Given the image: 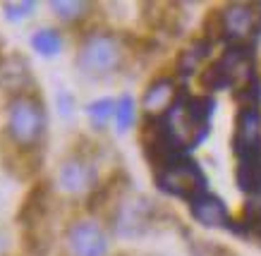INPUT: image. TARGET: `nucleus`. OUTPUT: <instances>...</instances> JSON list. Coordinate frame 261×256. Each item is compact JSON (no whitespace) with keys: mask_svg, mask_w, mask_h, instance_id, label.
Masks as SVG:
<instances>
[{"mask_svg":"<svg viewBox=\"0 0 261 256\" xmlns=\"http://www.w3.org/2000/svg\"><path fill=\"white\" fill-rule=\"evenodd\" d=\"M46 129L43 105L32 96H19L10 103L8 110V134L19 149L39 146Z\"/></svg>","mask_w":261,"mask_h":256,"instance_id":"nucleus-1","label":"nucleus"},{"mask_svg":"<svg viewBox=\"0 0 261 256\" xmlns=\"http://www.w3.org/2000/svg\"><path fill=\"white\" fill-rule=\"evenodd\" d=\"M120 58H122V50H120V43L108 34H91L80 48V55H77V63L87 74H108L113 72L120 65Z\"/></svg>","mask_w":261,"mask_h":256,"instance_id":"nucleus-2","label":"nucleus"},{"mask_svg":"<svg viewBox=\"0 0 261 256\" xmlns=\"http://www.w3.org/2000/svg\"><path fill=\"white\" fill-rule=\"evenodd\" d=\"M159 184H161V189H166V192H170V194L194 199L197 194L204 192L206 177L201 175V170L197 168L194 160L175 158L163 168V175H161Z\"/></svg>","mask_w":261,"mask_h":256,"instance_id":"nucleus-3","label":"nucleus"},{"mask_svg":"<svg viewBox=\"0 0 261 256\" xmlns=\"http://www.w3.org/2000/svg\"><path fill=\"white\" fill-rule=\"evenodd\" d=\"M67 247L74 256H103L108 251V240L96 223L80 220L67 230Z\"/></svg>","mask_w":261,"mask_h":256,"instance_id":"nucleus-4","label":"nucleus"},{"mask_svg":"<svg viewBox=\"0 0 261 256\" xmlns=\"http://www.w3.org/2000/svg\"><path fill=\"white\" fill-rule=\"evenodd\" d=\"M91 180H94V168L84 158H67L58 168V184H60V189L70 194H80L89 189Z\"/></svg>","mask_w":261,"mask_h":256,"instance_id":"nucleus-5","label":"nucleus"},{"mask_svg":"<svg viewBox=\"0 0 261 256\" xmlns=\"http://www.w3.org/2000/svg\"><path fill=\"white\" fill-rule=\"evenodd\" d=\"M256 29V12L249 5H230L223 10V36L245 39Z\"/></svg>","mask_w":261,"mask_h":256,"instance_id":"nucleus-6","label":"nucleus"},{"mask_svg":"<svg viewBox=\"0 0 261 256\" xmlns=\"http://www.w3.org/2000/svg\"><path fill=\"white\" fill-rule=\"evenodd\" d=\"M192 216L204 225H225L230 220L223 201L208 194H197L192 199Z\"/></svg>","mask_w":261,"mask_h":256,"instance_id":"nucleus-7","label":"nucleus"},{"mask_svg":"<svg viewBox=\"0 0 261 256\" xmlns=\"http://www.w3.org/2000/svg\"><path fill=\"white\" fill-rule=\"evenodd\" d=\"M173 94H175V87L170 79H156L153 84L146 87L144 91V108L151 112L156 110H163L170 101H173Z\"/></svg>","mask_w":261,"mask_h":256,"instance_id":"nucleus-8","label":"nucleus"},{"mask_svg":"<svg viewBox=\"0 0 261 256\" xmlns=\"http://www.w3.org/2000/svg\"><path fill=\"white\" fill-rule=\"evenodd\" d=\"M235 230L245 232V235H252V237H261V199L247 201L242 220H240V225Z\"/></svg>","mask_w":261,"mask_h":256,"instance_id":"nucleus-9","label":"nucleus"},{"mask_svg":"<svg viewBox=\"0 0 261 256\" xmlns=\"http://www.w3.org/2000/svg\"><path fill=\"white\" fill-rule=\"evenodd\" d=\"M32 46L39 50L41 55H56L63 48V36L56 29H39L32 36Z\"/></svg>","mask_w":261,"mask_h":256,"instance_id":"nucleus-10","label":"nucleus"},{"mask_svg":"<svg viewBox=\"0 0 261 256\" xmlns=\"http://www.w3.org/2000/svg\"><path fill=\"white\" fill-rule=\"evenodd\" d=\"M111 110H113V101H108V98H101V101H96V103H91L87 108V112L91 115V120H94L98 127H101L103 122L108 120Z\"/></svg>","mask_w":261,"mask_h":256,"instance_id":"nucleus-11","label":"nucleus"},{"mask_svg":"<svg viewBox=\"0 0 261 256\" xmlns=\"http://www.w3.org/2000/svg\"><path fill=\"white\" fill-rule=\"evenodd\" d=\"M132 120H135V105H132V98L122 96L120 98V105H118V127L120 129L129 127Z\"/></svg>","mask_w":261,"mask_h":256,"instance_id":"nucleus-12","label":"nucleus"},{"mask_svg":"<svg viewBox=\"0 0 261 256\" xmlns=\"http://www.w3.org/2000/svg\"><path fill=\"white\" fill-rule=\"evenodd\" d=\"M50 8L56 10V15L65 17V19H74L84 12V3H50Z\"/></svg>","mask_w":261,"mask_h":256,"instance_id":"nucleus-13","label":"nucleus"},{"mask_svg":"<svg viewBox=\"0 0 261 256\" xmlns=\"http://www.w3.org/2000/svg\"><path fill=\"white\" fill-rule=\"evenodd\" d=\"M32 10H34V3H8L5 5V15L10 19H22V17L32 15Z\"/></svg>","mask_w":261,"mask_h":256,"instance_id":"nucleus-14","label":"nucleus"}]
</instances>
